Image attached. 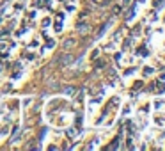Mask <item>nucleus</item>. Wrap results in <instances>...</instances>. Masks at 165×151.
Listing matches in <instances>:
<instances>
[{"mask_svg":"<svg viewBox=\"0 0 165 151\" xmlns=\"http://www.w3.org/2000/svg\"><path fill=\"white\" fill-rule=\"evenodd\" d=\"M71 60H73L71 55H64V57H62V60H61V64H62V66H66V64H69Z\"/></svg>","mask_w":165,"mask_h":151,"instance_id":"nucleus-1","label":"nucleus"},{"mask_svg":"<svg viewBox=\"0 0 165 151\" xmlns=\"http://www.w3.org/2000/svg\"><path fill=\"white\" fill-rule=\"evenodd\" d=\"M66 46H68V48H69V46H73V39H68V41H66Z\"/></svg>","mask_w":165,"mask_h":151,"instance_id":"nucleus-2","label":"nucleus"},{"mask_svg":"<svg viewBox=\"0 0 165 151\" xmlns=\"http://www.w3.org/2000/svg\"><path fill=\"white\" fill-rule=\"evenodd\" d=\"M151 73H153V70H151V68H147V70H144V75H151Z\"/></svg>","mask_w":165,"mask_h":151,"instance_id":"nucleus-3","label":"nucleus"}]
</instances>
